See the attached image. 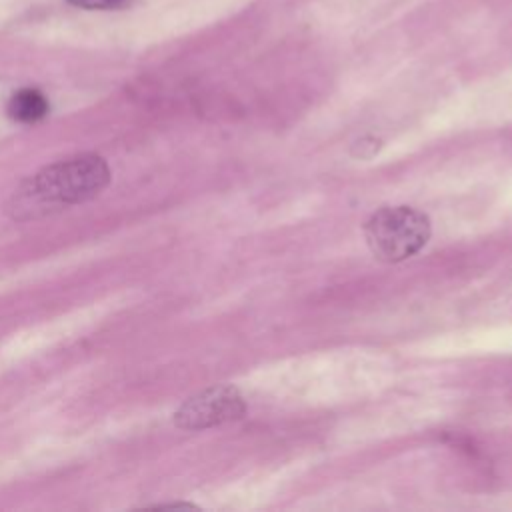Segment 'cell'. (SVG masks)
Returning a JSON list of instances; mask_svg holds the SVG:
<instances>
[{"label": "cell", "instance_id": "cell-1", "mask_svg": "<svg viewBox=\"0 0 512 512\" xmlns=\"http://www.w3.org/2000/svg\"><path fill=\"white\" fill-rule=\"evenodd\" d=\"M110 182V168L96 154H76L58 160L30 176L10 198L8 214L14 220H34L82 204L98 196Z\"/></svg>", "mask_w": 512, "mask_h": 512}, {"label": "cell", "instance_id": "cell-2", "mask_svg": "<svg viewBox=\"0 0 512 512\" xmlns=\"http://www.w3.org/2000/svg\"><path fill=\"white\" fill-rule=\"evenodd\" d=\"M430 218L412 206H384L364 224L370 252L382 262H402L430 240Z\"/></svg>", "mask_w": 512, "mask_h": 512}, {"label": "cell", "instance_id": "cell-3", "mask_svg": "<svg viewBox=\"0 0 512 512\" xmlns=\"http://www.w3.org/2000/svg\"><path fill=\"white\" fill-rule=\"evenodd\" d=\"M246 402L234 386H212L188 398L176 412L174 424L182 430H202L242 418Z\"/></svg>", "mask_w": 512, "mask_h": 512}, {"label": "cell", "instance_id": "cell-4", "mask_svg": "<svg viewBox=\"0 0 512 512\" xmlns=\"http://www.w3.org/2000/svg\"><path fill=\"white\" fill-rule=\"evenodd\" d=\"M48 100L36 88H22L14 92L8 100V116L22 124H34L48 114Z\"/></svg>", "mask_w": 512, "mask_h": 512}, {"label": "cell", "instance_id": "cell-5", "mask_svg": "<svg viewBox=\"0 0 512 512\" xmlns=\"http://www.w3.org/2000/svg\"><path fill=\"white\" fill-rule=\"evenodd\" d=\"M66 2L84 10H120L130 0H66Z\"/></svg>", "mask_w": 512, "mask_h": 512}]
</instances>
